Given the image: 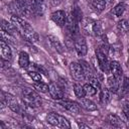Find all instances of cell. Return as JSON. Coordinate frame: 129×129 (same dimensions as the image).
<instances>
[{"instance_id":"obj_1","label":"cell","mask_w":129,"mask_h":129,"mask_svg":"<svg viewBox=\"0 0 129 129\" xmlns=\"http://www.w3.org/2000/svg\"><path fill=\"white\" fill-rule=\"evenodd\" d=\"M22 99L24 104L27 107L34 108V107H39L41 105V100L38 94L33 91L30 88H23L22 89Z\"/></svg>"},{"instance_id":"obj_2","label":"cell","mask_w":129,"mask_h":129,"mask_svg":"<svg viewBox=\"0 0 129 129\" xmlns=\"http://www.w3.org/2000/svg\"><path fill=\"white\" fill-rule=\"evenodd\" d=\"M46 121H47L48 124H50L52 126H55V127H59V128H62V129L71 128V124L68 121V119L64 118L61 115H58V114L54 113V112H51L46 116Z\"/></svg>"},{"instance_id":"obj_3","label":"cell","mask_w":129,"mask_h":129,"mask_svg":"<svg viewBox=\"0 0 129 129\" xmlns=\"http://www.w3.org/2000/svg\"><path fill=\"white\" fill-rule=\"evenodd\" d=\"M10 21H11V23L15 26V28H16L17 31H18V33H20L21 35H22L24 32H26V31L32 29V27L30 26V24H29L27 21H25L23 18H21V17H19V16H17V15H12L11 18H10Z\"/></svg>"},{"instance_id":"obj_4","label":"cell","mask_w":129,"mask_h":129,"mask_svg":"<svg viewBox=\"0 0 129 129\" xmlns=\"http://www.w3.org/2000/svg\"><path fill=\"white\" fill-rule=\"evenodd\" d=\"M79 22L75 19V17L72 15V13L68 16L67 18V22H66V28H67V31L70 35H72L73 37H76L79 35V31H80V28H79Z\"/></svg>"},{"instance_id":"obj_5","label":"cell","mask_w":129,"mask_h":129,"mask_svg":"<svg viewBox=\"0 0 129 129\" xmlns=\"http://www.w3.org/2000/svg\"><path fill=\"white\" fill-rule=\"evenodd\" d=\"M14 3L16 6V10L19 14H21L24 17H30L32 10L27 0H14Z\"/></svg>"},{"instance_id":"obj_6","label":"cell","mask_w":129,"mask_h":129,"mask_svg":"<svg viewBox=\"0 0 129 129\" xmlns=\"http://www.w3.org/2000/svg\"><path fill=\"white\" fill-rule=\"evenodd\" d=\"M96 58H97V61H98V64L101 69L102 72L104 73H108L110 72V62L108 61V58H107V54L104 53L103 51H101L99 48L96 49Z\"/></svg>"},{"instance_id":"obj_7","label":"cell","mask_w":129,"mask_h":129,"mask_svg":"<svg viewBox=\"0 0 129 129\" xmlns=\"http://www.w3.org/2000/svg\"><path fill=\"white\" fill-rule=\"evenodd\" d=\"M3 95V98H2V101L15 113H20L21 112V109H20V105L18 104L17 100L15 99L14 96H12L11 94H8V93H2Z\"/></svg>"},{"instance_id":"obj_8","label":"cell","mask_w":129,"mask_h":129,"mask_svg":"<svg viewBox=\"0 0 129 129\" xmlns=\"http://www.w3.org/2000/svg\"><path fill=\"white\" fill-rule=\"evenodd\" d=\"M75 50L79 56H85L88 52V46L85 38L81 35L75 37Z\"/></svg>"},{"instance_id":"obj_9","label":"cell","mask_w":129,"mask_h":129,"mask_svg":"<svg viewBox=\"0 0 129 129\" xmlns=\"http://www.w3.org/2000/svg\"><path fill=\"white\" fill-rule=\"evenodd\" d=\"M70 71H71L73 78H75L77 81H81L86 78L84 70L80 62H72L70 64Z\"/></svg>"},{"instance_id":"obj_10","label":"cell","mask_w":129,"mask_h":129,"mask_svg":"<svg viewBox=\"0 0 129 129\" xmlns=\"http://www.w3.org/2000/svg\"><path fill=\"white\" fill-rule=\"evenodd\" d=\"M29 4L32 10V14L41 16L44 13V10H45L44 0H30Z\"/></svg>"},{"instance_id":"obj_11","label":"cell","mask_w":129,"mask_h":129,"mask_svg":"<svg viewBox=\"0 0 129 129\" xmlns=\"http://www.w3.org/2000/svg\"><path fill=\"white\" fill-rule=\"evenodd\" d=\"M48 93L50 95V97L54 100H62L64 93L62 91V89L56 85L55 83H50L48 86Z\"/></svg>"},{"instance_id":"obj_12","label":"cell","mask_w":129,"mask_h":129,"mask_svg":"<svg viewBox=\"0 0 129 129\" xmlns=\"http://www.w3.org/2000/svg\"><path fill=\"white\" fill-rule=\"evenodd\" d=\"M51 19L52 21L58 25V26H63L66 25V22H67V13L63 11V10H56L54 11L53 13H51Z\"/></svg>"},{"instance_id":"obj_13","label":"cell","mask_w":129,"mask_h":129,"mask_svg":"<svg viewBox=\"0 0 129 129\" xmlns=\"http://www.w3.org/2000/svg\"><path fill=\"white\" fill-rule=\"evenodd\" d=\"M0 52H1V57L3 60H10L12 58V51L8 43L4 40L1 39L0 41Z\"/></svg>"},{"instance_id":"obj_14","label":"cell","mask_w":129,"mask_h":129,"mask_svg":"<svg viewBox=\"0 0 129 129\" xmlns=\"http://www.w3.org/2000/svg\"><path fill=\"white\" fill-rule=\"evenodd\" d=\"M59 105H61L66 110H68L69 112L71 113H74V114H78L81 112V107H80V104L76 103V102H73V101H61L59 102Z\"/></svg>"},{"instance_id":"obj_15","label":"cell","mask_w":129,"mask_h":129,"mask_svg":"<svg viewBox=\"0 0 129 129\" xmlns=\"http://www.w3.org/2000/svg\"><path fill=\"white\" fill-rule=\"evenodd\" d=\"M110 73L116 79L121 81V78H122V75H123V70H122L121 64L117 60H112L110 62Z\"/></svg>"},{"instance_id":"obj_16","label":"cell","mask_w":129,"mask_h":129,"mask_svg":"<svg viewBox=\"0 0 129 129\" xmlns=\"http://www.w3.org/2000/svg\"><path fill=\"white\" fill-rule=\"evenodd\" d=\"M107 83H108V89L111 92H113V93L118 92V90L120 89V83H121V81H119L118 79H116L114 76L109 77Z\"/></svg>"},{"instance_id":"obj_17","label":"cell","mask_w":129,"mask_h":129,"mask_svg":"<svg viewBox=\"0 0 129 129\" xmlns=\"http://www.w3.org/2000/svg\"><path fill=\"white\" fill-rule=\"evenodd\" d=\"M79 104H80L84 109H86L87 111H96V110H97V105H96L93 101H91L90 99L81 98Z\"/></svg>"},{"instance_id":"obj_18","label":"cell","mask_w":129,"mask_h":129,"mask_svg":"<svg viewBox=\"0 0 129 129\" xmlns=\"http://www.w3.org/2000/svg\"><path fill=\"white\" fill-rule=\"evenodd\" d=\"M1 30H4V31H6L7 33L12 34V35H14L16 32H18L17 29L15 28V26L11 23V21L8 22V21H6V20H4V19L1 21Z\"/></svg>"},{"instance_id":"obj_19","label":"cell","mask_w":129,"mask_h":129,"mask_svg":"<svg viewBox=\"0 0 129 129\" xmlns=\"http://www.w3.org/2000/svg\"><path fill=\"white\" fill-rule=\"evenodd\" d=\"M47 38H48V40H49L51 46H52L57 52H59V53H62V52H63V46H62V44L59 42V40H58L57 37H55V36H53V35H48Z\"/></svg>"},{"instance_id":"obj_20","label":"cell","mask_w":129,"mask_h":129,"mask_svg":"<svg viewBox=\"0 0 129 129\" xmlns=\"http://www.w3.org/2000/svg\"><path fill=\"white\" fill-rule=\"evenodd\" d=\"M22 37H23L24 39H26L27 41L31 42V43H35V42H37L38 39H39L38 34H37L33 29H30V30L24 32V33L22 34Z\"/></svg>"},{"instance_id":"obj_21","label":"cell","mask_w":129,"mask_h":129,"mask_svg":"<svg viewBox=\"0 0 129 129\" xmlns=\"http://www.w3.org/2000/svg\"><path fill=\"white\" fill-rule=\"evenodd\" d=\"M18 64L22 69H26L29 67V55L26 51H21L19 53V58H18Z\"/></svg>"},{"instance_id":"obj_22","label":"cell","mask_w":129,"mask_h":129,"mask_svg":"<svg viewBox=\"0 0 129 129\" xmlns=\"http://www.w3.org/2000/svg\"><path fill=\"white\" fill-rule=\"evenodd\" d=\"M107 121H108V123H109L111 126H113V127H116V128H121V127H123L122 121H121L120 118H119L118 116H116V115H113V114L108 115Z\"/></svg>"},{"instance_id":"obj_23","label":"cell","mask_w":129,"mask_h":129,"mask_svg":"<svg viewBox=\"0 0 129 129\" xmlns=\"http://www.w3.org/2000/svg\"><path fill=\"white\" fill-rule=\"evenodd\" d=\"M111 100V91L108 88H104L100 93V101L103 105H107Z\"/></svg>"},{"instance_id":"obj_24","label":"cell","mask_w":129,"mask_h":129,"mask_svg":"<svg viewBox=\"0 0 129 129\" xmlns=\"http://www.w3.org/2000/svg\"><path fill=\"white\" fill-rule=\"evenodd\" d=\"M73 89H74V93L75 95L81 99V98H84L86 96V93H85V90H84V86H82L81 84L79 83H75L74 86H73Z\"/></svg>"},{"instance_id":"obj_25","label":"cell","mask_w":129,"mask_h":129,"mask_svg":"<svg viewBox=\"0 0 129 129\" xmlns=\"http://www.w3.org/2000/svg\"><path fill=\"white\" fill-rule=\"evenodd\" d=\"M125 9H126L125 4L121 2V3L117 4V5L112 9V13H113L115 16L120 17V16H122V15H123V13L125 12Z\"/></svg>"},{"instance_id":"obj_26","label":"cell","mask_w":129,"mask_h":129,"mask_svg":"<svg viewBox=\"0 0 129 129\" xmlns=\"http://www.w3.org/2000/svg\"><path fill=\"white\" fill-rule=\"evenodd\" d=\"M91 3H92V6H93L94 9H96L99 12H101V11H103L105 9L107 2L105 0H92Z\"/></svg>"},{"instance_id":"obj_27","label":"cell","mask_w":129,"mask_h":129,"mask_svg":"<svg viewBox=\"0 0 129 129\" xmlns=\"http://www.w3.org/2000/svg\"><path fill=\"white\" fill-rule=\"evenodd\" d=\"M80 63H81V66H82L83 70H84V73H85V76H86L87 79L90 78V77H92V76H94V74H93V70H92L91 66H90L87 61H85V60H81Z\"/></svg>"},{"instance_id":"obj_28","label":"cell","mask_w":129,"mask_h":129,"mask_svg":"<svg viewBox=\"0 0 129 129\" xmlns=\"http://www.w3.org/2000/svg\"><path fill=\"white\" fill-rule=\"evenodd\" d=\"M92 31L94 32V34L98 37L102 36L104 33H103V27H102V24L100 21H95L94 24H93V29Z\"/></svg>"},{"instance_id":"obj_29","label":"cell","mask_w":129,"mask_h":129,"mask_svg":"<svg viewBox=\"0 0 129 129\" xmlns=\"http://www.w3.org/2000/svg\"><path fill=\"white\" fill-rule=\"evenodd\" d=\"M117 27L119 29V31L125 33L129 31V22L126 19H121L120 21H118L117 23Z\"/></svg>"},{"instance_id":"obj_30","label":"cell","mask_w":129,"mask_h":129,"mask_svg":"<svg viewBox=\"0 0 129 129\" xmlns=\"http://www.w3.org/2000/svg\"><path fill=\"white\" fill-rule=\"evenodd\" d=\"M72 15L75 17V19L78 21V22H82L83 21V12L82 10L79 8V7H75L73 10H72Z\"/></svg>"},{"instance_id":"obj_31","label":"cell","mask_w":129,"mask_h":129,"mask_svg":"<svg viewBox=\"0 0 129 129\" xmlns=\"http://www.w3.org/2000/svg\"><path fill=\"white\" fill-rule=\"evenodd\" d=\"M33 87L35 90H37L38 92H41V93H46L48 91V86L42 82H35L33 84Z\"/></svg>"},{"instance_id":"obj_32","label":"cell","mask_w":129,"mask_h":129,"mask_svg":"<svg viewBox=\"0 0 129 129\" xmlns=\"http://www.w3.org/2000/svg\"><path fill=\"white\" fill-rule=\"evenodd\" d=\"M1 39H2V40H4V41H6L7 43H8V42L13 43V44L15 43L13 35H12V34L7 33V32H6V31H4V30H1Z\"/></svg>"},{"instance_id":"obj_33","label":"cell","mask_w":129,"mask_h":129,"mask_svg":"<svg viewBox=\"0 0 129 129\" xmlns=\"http://www.w3.org/2000/svg\"><path fill=\"white\" fill-rule=\"evenodd\" d=\"M84 90H85L86 95H88V96H94V95H96V93H97V89L94 88V87H93L92 85H90L89 83L84 85Z\"/></svg>"},{"instance_id":"obj_34","label":"cell","mask_w":129,"mask_h":129,"mask_svg":"<svg viewBox=\"0 0 129 129\" xmlns=\"http://www.w3.org/2000/svg\"><path fill=\"white\" fill-rule=\"evenodd\" d=\"M120 90L123 94L129 92V78H124L122 83H120Z\"/></svg>"},{"instance_id":"obj_35","label":"cell","mask_w":129,"mask_h":129,"mask_svg":"<svg viewBox=\"0 0 129 129\" xmlns=\"http://www.w3.org/2000/svg\"><path fill=\"white\" fill-rule=\"evenodd\" d=\"M28 76L32 79V81H34V82H41V80H42V77H41V75L38 73V72H35V71H30V72H28Z\"/></svg>"},{"instance_id":"obj_36","label":"cell","mask_w":129,"mask_h":129,"mask_svg":"<svg viewBox=\"0 0 129 129\" xmlns=\"http://www.w3.org/2000/svg\"><path fill=\"white\" fill-rule=\"evenodd\" d=\"M88 81H89V84H90V85H92V86H93L94 88H96L97 90H100V88H101V84H100L99 80H98L96 77L92 76V77L88 78Z\"/></svg>"},{"instance_id":"obj_37","label":"cell","mask_w":129,"mask_h":129,"mask_svg":"<svg viewBox=\"0 0 129 129\" xmlns=\"http://www.w3.org/2000/svg\"><path fill=\"white\" fill-rule=\"evenodd\" d=\"M123 113L125 114L126 118L129 120V104H125L123 106Z\"/></svg>"},{"instance_id":"obj_38","label":"cell","mask_w":129,"mask_h":129,"mask_svg":"<svg viewBox=\"0 0 129 129\" xmlns=\"http://www.w3.org/2000/svg\"><path fill=\"white\" fill-rule=\"evenodd\" d=\"M60 2H61V0H50L51 6H57L60 4Z\"/></svg>"},{"instance_id":"obj_39","label":"cell","mask_w":129,"mask_h":129,"mask_svg":"<svg viewBox=\"0 0 129 129\" xmlns=\"http://www.w3.org/2000/svg\"><path fill=\"white\" fill-rule=\"evenodd\" d=\"M78 125H79V127H80V128H86V129H90V127H89L88 125L84 124V123H78Z\"/></svg>"},{"instance_id":"obj_40","label":"cell","mask_w":129,"mask_h":129,"mask_svg":"<svg viewBox=\"0 0 129 129\" xmlns=\"http://www.w3.org/2000/svg\"><path fill=\"white\" fill-rule=\"evenodd\" d=\"M105 1H106V2H112L113 0H105Z\"/></svg>"},{"instance_id":"obj_41","label":"cell","mask_w":129,"mask_h":129,"mask_svg":"<svg viewBox=\"0 0 129 129\" xmlns=\"http://www.w3.org/2000/svg\"><path fill=\"white\" fill-rule=\"evenodd\" d=\"M127 67H128V69H129V59H128V61H127Z\"/></svg>"},{"instance_id":"obj_42","label":"cell","mask_w":129,"mask_h":129,"mask_svg":"<svg viewBox=\"0 0 129 129\" xmlns=\"http://www.w3.org/2000/svg\"><path fill=\"white\" fill-rule=\"evenodd\" d=\"M121 1H125V0H121Z\"/></svg>"}]
</instances>
